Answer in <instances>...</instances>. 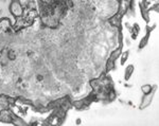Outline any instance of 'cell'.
I'll return each mask as SVG.
<instances>
[{"label":"cell","instance_id":"6da1fadb","mask_svg":"<svg viewBox=\"0 0 159 126\" xmlns=\"http://www.w3.org/2000/svg\"><path fill=\"white\" fill-rule=\"evenodd\" d=\"M151 101H152V95H149V97H146L145 99H143V102H142V104H141L140 108H141V109H143V108H145L148 105H150Z\"/></svg>","mask_w":159,"mask_h":126},{"label":"cell","instance_id":"7a4b0ae2","mask_svg":"<svg viewBox=\"0 0 159 126\" xmlns=\"http://www.w3.org/2000/svg\"><path fill=\"white\" fill-rule=\"evenodd\" d=\"M119 55H120V49H118V50H116V51H114L113 53H111V55H110V57H109V61L115 62L116 58L119 57Z\"/></svg>","mask_w":159,"mask_h":126},{"label":"cell","instance_id":"3957f363","mask_svg":"<svg viewBox=\"0 0 159 126\" xmlns=\"http://www.w3.org/2000/svg\"><path fill=\"white\" fill-rule=\"evenodd\" d=\"M133 71H134V67L131 65V66H128L127 69L125 70V80H128L129 77H131L132 73H133Z\"/></svg>","mask_w":159,"mask_h":126},{"label":"cell","instance_id":"277c9868","mask_svg":"<svg viewBox=\"0 0 159 126\" xmlns=\"http://www.w3.org/2000/svg\"><path fill=\"white\" fill-rule=\"evenodd\" d=\"M152 90H153V88H152L151 85H145V86L142 87V91H143L145 94H150V93H152Z\"/></svg>","mask_w":159,"mask_h":126},{"label":"cell","instance_id":"5b68a950","mask_svg":"<svg viewBox=\"0 0 159 126\" xmlns=\"http://www.w3.org/2000/svg\"><path fill=\"white\" fill-rule=\"evenodd\" d=\"M138 32H139V27H138V25H135V27L133 28V31H132L133 38H136V37H137Z\"/></svg>","mask_w":159,"mask_h":126},{"label":"cell","instance_id":"8992f818","mask_svg":"<svg viewBox=\"0 0 159 126\" xmlns=\"http://www.w3.org/2000/svg\"><path fill=\"white\" fill-rule=\"evenodd\" d=\"M148 39H149V34L145 36V38H143L142 40H141V44H140V48H143L145 45H146V41H148Z\"/></svg>","mask_w":159,"mask_h":126},{"label":"cell","instance_id":"52a82bcc","mask_svg":"<svg viewBox=\"0 0 159 126\" xmlns=\"http://www.w3.org/2000/svg\"><path fill=\"white\" fill-rule=\"evenodd\" d=\"M127 57H128V52H125V53L122 55V64L126 61V58H127Z\"/></svg>","mask_w":159,"mask_h":126}]
</instances>
